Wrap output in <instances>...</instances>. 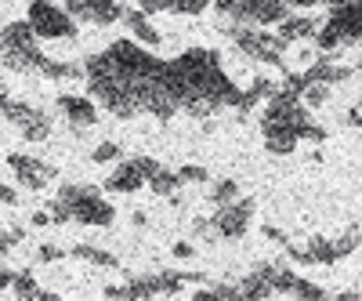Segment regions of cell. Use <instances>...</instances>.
<instances>
[{"instance_id":"1","label":"cell","mask_w":362,"mask_h":301,"mask_svg":"<svg viewBox=\"0 0 362 301\" xmlns=\"http://www.w3.org/2000/svg\"><path fill=\"white\" fill-rule=\"evenodd\" d=\"M167 84L177 98V113H189L199 120L214 116L221 109H235L239 95H243L225 76L221 55L210 47H189L174 62H167Z\"/></svg>"},{"instance_id":"2","label":"cell","mask_w":362,"mask_h":301,"mask_svg":"<svg viewBox=\"0 0 362 301\" xmlns=\"http://www.w3.org/2000/svg\"><path fill=\"white\" fill-rule=\"evenodd\" d=\"M312 40L322 55L362 44V0H344L341 8H329V18L315 29Z\"/></svg>"},{"instance_id":"3","label":"cell","mask_w":362,"mask_h":301,"mask_svg":"<svg viewBox=\"0 0 362 301\" xmlns=\"http://www.w3.org/2000/svg\"><path fill=\"white\" fill-rule=\"evenodd\" d=\"M214 8H218L225 33H235V29H243V25L268 29V25H276L290 15L279 0H214Z\"/></svg>"},{"instance_id":"4","label":"cell","mask_w":362,"mask_h":301,"mask_svg":"<svg viewBox=\"0 0 362 301\" xmlns=\"http://www.w3.org/2000/svg\"><path fill=\"white\" fill-rule=\"evenodd\" d=\"M83 80H87V98L95 102V106H102L105 113H112L116 120L138 116L134 95H131L119 80H112L109 73H102V69H95V66H83Z\"/></svg>"},{"instance_id":"5","label":"cell","mask_w":362,"mask_h":301,"mask_svg":"<svg viewBox=\"0 0 362 301\" xmlns=\"http://www.w3.org/2000/svg\"><path fill=\"white\" fill-rule=\"evenodd\" d=\"M58 203L69 210V222H80V225H112L116 210L112 203L98 193V189H80V186H66L58 193Z\"/></svg>"},{"instance_id":"6","label":"cell","mask_w":362,"mask_h":301,"mask_svg":"<svg viewBox=\"0 0 362 301\" xmlns=\"http://www.w3.org/2000/svg\"><path fill=\"white\" fill-rule=\"evenodd\" d=\"M25 22L33 25L37 40H69L76 37V22L66 8H58L54 0H29Z\"/></svg>"},{"instance_id":"7","label":"cell","mask_w":362,"mask_h":301,"mask_svg":"<svg viewBox=\"0 0 362 301\" xmlns=\"http://www.w3.org/2000/svg\"><path fill=\"white\" fill-rule=\"evenodd\" d=\"M0 116H4L25 142H47L51 138V113L29 106V102L4 98V102H0Z\"/></svg>"},{"instance_id":"8","label":"cell","mask_w":362,"mask_h":301,"mask_svg":"<svg viewBox=\"0 0 362 301\" xmlns=\"http://www.w3.org/2000/svg\"><path fill=\"white\" fill-rule=\"evenodd\" d=\"M235 47L243 51L247 58H254V62H264V66H283V44L276 33H268V29L261 25H243V29H235L232 33Z\"/></svg>"},{"instance_id":"9","label":"cell","mask_w":362,"mask_h":301,"mask_svg":"<svg viewBox=\"0 0 362 301\" xmlns=\"http://www.w3.org/2000/svg\"><path fill=\"white\" fill-rule=\"evenodd\" d=\"M62 8L80 25H112V22L124 18V8H119L116 0H66Z\"/></svg>"},{"instance_id":"10","label":"cell","mask_w":362,"mask_h":301,"mask_svg":"<svg viewBox=\"0 0 362 301\" xmlns=\"http://www.w3.org/2000/svg\"><path fill=\"white\" fill-rule=\"evenodd\" d=\"M250 215H254V200H232L225 207H218L214 215V232L225 236V239H243L247 229H250Z\"/></svg>"},{"instance_id":"11","label":"cell","mask_w":362,"mask_h":301,"mask_svg":"<svg viewBox=\"0 0 362 301\" xmlns=\"http://www.w3.org/2000/svg\"><path fill=\"white\" fill-rule=\"evenodd\" d=\"M54 113L62 116L76 135H80V131H90V127L98 124V106L90 102V98H80V95H58Z\"/></svg>"},{"instance_id":"12","label":"cell","mask_w":362,"mask_h":301,"mask_svg":"<svg viewBox=\"0 0 362 301\" xmlns=\"http://www.w3.org/2000/svg\"><path fill=\"white\" fill-rule=\"evenodd\" d=\"M8 167L15 171L18 186H22V189H29V193H40V189H47V182L54 178V167L40 164L37 157H22V153H11V157H8Z\"/></svg>"},{"instance_id":"13","label":"cell","mask_w":362,"mask_h":301,"mask_svg":"<svg viewBox=\"0 0 362 301\" xmlns=\"http://www.w3.org/2000/svg\"><path fill=\"white\" fill-rule=\"evenodd\" d=\"M44 58H47V55L40 51V44H29V47H0V66H4L8 73H18V76L40 73Z\"/></svg>"},{"instance_id":"14","label":"cell","mask_w":362,"mask_h":301,"mask_svg":"<svg viewBox=\"0 0 362 301\" xmlns=\"http://www.w3.org/2000/svg\"><path fill=\"white\" fill-rule=\"evenodd\" d=\"M261 135H264V149L272 157H290L300 135L293 124H283V120H261Z\"/></svg>"},{"instance_id":"15","label":"cell","mask_w":362,"mask_h":301,"mask_svg":"<svg viewBox=\"0 0 362 301\" xmlns=\"http://www.w3.org/2000/svg\"><path fill=\"white\" fill-rule=\"evenodd\" d=\"M279 29H276V37H279V44L283 47H290V44H297V40H312L315 37V22L308 18V15H286L283 22H276Z\"/></svg>"},{"instance_id":"16","label":"cell","mask_w":362,"mask_h":301,"mask_svg":"<svg viewBox=\"0 0 362 301\" xmlns=\"http://www.w3.org/2000/svg\"><path fill=\"white\" fill-rule=\"evenodd\" d=\"M124 22H127V29H131V37L138 40V44H145V47H156L163 37H160V29L148 22V15L145 11H124Z\"/></svg>"},{"instance_id":"17","label":"cell","mask_w":362,"mask_h":301,"mask_svg":"<svg viewBox=\"0 0 362 301\" xmlns=\"http://www.w3.org/2000/svg\"><path fill=\"white\" fill-rule=\"evenodd\" d=\"M141 186H145V178L138 174V167H134L131 160L119 164V167L109 174V182H105V189H109V193H138Z\"/></svg>"},{"instance_id":"18","label":"cell","mask_w":362,"mask_h":301,"mask_svg":"<svg viewBox=\"0 0 362 301\" xmlns=\"http://www.w3.org/2000/svg\"><path fill=\"white\" fill-rule=\"evenodd\" d=\"M348 76H351V69H348V66H337V62H329L326 55L305 73L308 84H326V87H334V84H341V80H348Z\"/></svg>"},{"instance_id":"19","label":"cell","mask_w":362,"mask_h":301,"mask_svg":"<svg viewBox=\"0 0 362 301\" xmlns=\"http://www.w3.org/2000/svg\"><path fill=\"white\" fill-rule=\"evenodd\" d=\"M40 76H44V80H54V84H73V80H83V66H80V62H58V58H44Z\"/></svg>"},{"instance_id":"20","label":"cell","mask_w":362,"mask_h":301,"mask_svg":"<svg viewBox=\"0 0 362 301\" xmlns=\"http://www.w3.org/2000/svg\"><path fill=\"white\" fill-rule=\"evenodd\" d=\"M29 44H37V33L29 22H8L0 29V47H29Z\"/></svg>"},{"instance_id":"21","label":"cell","mask_w":362,"mask_h":301,"mask_svg":"<svg viewBox=\"0 0 362 301\" xmlns=\"http://www.w3.org/2000/svg\"><path fill=\"white\" fill-rule=\"evenodd\" d=\"M148 189H153L156 196H174L177 193V186H181V178H177V171H167V167H160L153 178L145 182Z\"/></svg>"},{"instance_id":"22","label":"cell","mask_w":362,"mask_h":301,"mask_svg":"<svg viewBox=\"0 0 362 301\" xmlns=\"http://www.w3.org/2000/svg\"><path fill=\"white\" fill-rule=\"evenodd\" d=\"M73 258H80V261H90V265H98V268H116V265H119V261H116V254H109V251H98V247H87V244L73 247Z\"/></svg>"},{"instance_id":"23","label":"cell","mask_w":362,"mask_h":301,"mask_svg":"<svg viewBox=\"0 0 362 301\" xmlns=\"http://www.w3.org/2000/svg\"><path fill=\"white\" fill-rule=\"evenodd\" d=\"M210 200H214L218 207H225V203L239 200V186L232 182V178H221V182H214V186H210Z\"/></svg>"},{"instance_id":"24","label":"cell","mask_w":362,"mask_h":301,"mask_svg":"<svg viewBox=\"0 0 362 301\" xmlns=\"http://www.w3.org/2000/svg\"><path fill=\"white\" fill-rule=\"evenodd\" d=\"M326 98H329V87H326V84H308V80H305V91H300V102L312 106V109H319V106H326Z\"/></svg>"},{"instance_id":"25","label":"cell","mask_w":362,"mask_h":301,"mask_svg":"<svg viewBox=\"0 0 362 301\" xmlns=\"http://www.w3.org/2000/svg\"><path fill=\"white\" fill-rule=\"evenodd\" d=\"M11 290H15L18 297H40V287H37V280L29 276V273H18V276H11Z\"/></svg>"},{"instance_id":"26","label":"cell","mask_w":362,"mask_h":301,"mask_svg":"<svg viewBox=\"0 0 362 301\" xmlns=\"http://www.w3.org/2000/svg\"><path fill=\"white\" fill-rule=\"evenodd\" d=\"M119 157H124V149H119L116 142H102L95 153H90V160H95V164H116Z\"/></svg>"},{"instance_id":"27","label":"cell","mask_w":362,"mask_h":301,"mask_svg":"<svg viewBox=\"0 0 362 301\" xmlns=\"http://www.w3.org/2000/svg\"><path fill=\"white\" fill-rule=\"evenodd\" d=\"M214 0H174V8H170V15H203Z\"/></svg>"},{"instance_id":"28","label":"cell","mask_w":362,"mask_h":301,"mask_svg":"<svg viewBox=\"0 0 362 301\" xmlns=\"http://www.w3.org/2000/svg\"><path fill=\"white\" fill-rule=\"evenodd\" d=\"M177 178H181V186H196V182H206V167H196V164H189V167H181L177 171Z\"/></svg>"},{"instance_id":"29","label":"cell","mask_w":362,"mask_h":301,"mask_svg":"<svg viewBox=\"0 0 362 301\" xmlns=\"http://www.w3.org/2000/svg\"><path fill=\"white\" fill-rule=\"evenodd\" d=\"M174 8V0H138V11L145 15H167Z\"/></svg>"},{"instance_id":"30","label":"cell","mask_w":362,"mask_h":301,"mask_svg":"<svg viewBox=\"0 0 362 301\" xmlns=\"http://www.w3.org/2000/svg\"><path fill=\"white\" fill-rule=\"evenodd\" d=\"M290 294H297V297H322V287L305 283V280H293V290H290Z\"/></svg>"},{"instance_id":"31","label":"cell","mask_w":362,"mask_h":301,"mask_svg":"<svg viewBox=\"0 0 362 301\" xmlns=\"http://www.w3.org/2000/svg\"><path fill=\"white\" fill-rule=\"evenodd\" d=\"M279 4L290 11V8H297V11H312V8H322V0H279Z\"/></svg>"},{"instance_id":"32","label":"cell","mask_w":362,"mask_h":301,"mask_svg":"<svg viewBox=\"0 0 362 301\" xmlns=\"http://www.w3.org/2000/svg\"><path fill=\"white\" fill-rule=\"evenodd\" d=\"M66 251L62 247H51V244H44L40 251H37V261H58V258H62Z\"/></svg>"},{"instance_id":"33","label":"cell","mask_w":362,"mask_h":301,"mask_svg":"<svg viewBox=\"0 0 362 301\" xmlns=\"http://www.w3.org/2000/svg\"><path fill=\"white\" fill-rule=\"evenodd\" d=\"M0 203H8V207L18 203V193H15L11 186H4V182H0Z\"/></svg>"},{"instance_id":"34","label":"cell","mask_w":362,"mask_h":301,"mask_svg":"<svg viewBox=\"0 0 362 301\" xmlns=\"http://www.w3.org/2000/svg\"><path fill=\"white\" fill-rule=\"evenodd\" d=\"M192 254H196V247H192V244H174V258H177V261H189Z\"/></svg>"},{"instance_id":"35","label":"cell","mask_w":362,"mask_h":301,"mask_svg":"<svg viewBox=\"0 0 362 301\" xmlns=\"http://www.w3.org/2000/svg\"><path fill=\"white\" fill-rule=\"evenodd\" d=\"M15 236H18V232H0V254H8V251L15 247Z\"/></svg>"},{"instance_id":"36","label":"cell","mask_w":362,"mask_h":301,"mask_svg":"<svg viewBox=\"0 0 362 301\" xmlns=\"http://www.w3.org/2000/svg\"><path fill=\"white\" fill-rule=\"evenodd\" d=\"M11 276H15V273H8V268H0V294L11 290Z\"/></svg>"},{"instance_id":"37","label":"cell","mask_w":362,"mask_h":301,"mask_svg":"<svg viewBox=\"0 0 362 301\" xmlns=\"http://www.w3.org/2000/svg\"><path fill=\"white\" fill-rule=\"evenodd\" d=\"M47 222H51V210H37V215H33V225L37 229H44Z\"/></svg>"}]
</instances>
